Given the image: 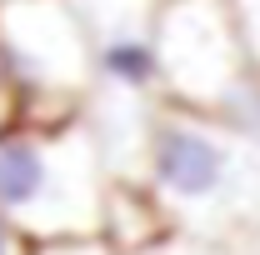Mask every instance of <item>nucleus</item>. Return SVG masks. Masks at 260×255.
Returning <instances> with one entry per match:
<instances>
[{"instance_id": "6e6552de", "label": "nucleus", "mask_w": 260, "mask_h": 255, "mask_svg": "<svg viewBox=\"0 0 260 255\" xmlns=\"http://www.w3.org/2000/svg\"><path fill=\"white\" fill-rule=\"evenodd\" d=\"M130 255H220V250H210V245H195V240H135V250Z\"/></svg>"}, {"instance_id": "39448f33", "label": "nucleus", "mask_w": 260, "mask_h": 255, "mask_svg": "<svg viewBox=\"0 0 260 255\" xmlns=\"http://www.w3.org/2000/svg\"><path fill=\"white\" fill-rule=\"evenodd\" d=\"M75 10L85 15L90 45H105V40H150V20H155L160 0H75Z\"/></svg>"}, {"instance_id": "7ed1b4c3", "label": "nucleus", "mask_w": 260, "mask_h": 255, "mask_svg": "<svg viewBox=\"0 0 260 255\" xmlns=\"http://www.w3.org/2000/svg\"><path fill=\"white\" fill-rule=\"evenodd\" d=\"M0 70L15 120L75 115L95 85L90 30L75 0H0Z\"/></svg>"}, {"instance_id": "0eeeda50", "label": "nucleus", "mask_w": 260, "mask_h": 255, "mask_svg": "<svg viewBox=\"0 0 260 255\" xmlns=\"http://www.w3.org/2000/svg\"><path fill=\"white\" fill-rule=\"evenodd\" d=\"M35 255H115L105 235H70V240H40Z\"/></svg>"}, {"instance_id": "9d476101", "label": "nucleus", "mask_w": 260, "mask_h": 255, "mask_svg": "<svg viewBox=\"0 0 260 255\" xmlns=\"http://www.w3.org/2000/svg\"><path fill=\"white\" fill-rule=\"evenodd\" d=\"M0 255H25V245H20V230H10L5 220H0Z\"/></svg>"}, {"instance_id": "1a4fd4ad", "label": "nucleus", "mask_w": 260, "mask_h": 255, "mask_svg": "<svg viewBox=\"0 0 260 255\" xmlns=\"http://www.w3.org/2000/svg\"><path fill=\"white\" fill-rule=\"evenodd\" d=\"M15 120V95H10V85H5V70H0V130Z\"/></svg>"}, {"instance_id": "f03ea898", "label": "nucleus", "mask_w": 260, "mask_h": 255, "mask_svg": "<svg viewBox=\"0 0 260 255\" xmlns=\"http://www.w3.org/2000/svg\"><path fill=\"white\" fill-rule=\"evenodd\" d=\"M155 85L165 100L220 120H245L260 95V75L245 60L225 0H160L150 20Z\"/></svg>"}, {"instance_id": "f257e3e1", "label": "nucleus", "mask_w": 260, "mask_h": 255, "mask_svg": "<svg viewBox=\"0 0 260 255\" xmlns=\"http://www.w3.org/2000/svg\"><path fill=\"white\" fill-rule=\"evenodd\" d=\"M0 220L35 240L100 235V155L80 110L0 130Z\"/></svg>"}, {"instance_id": "423d86ee", "label": "nucleus", "mask_w": 260, "mask_h": 255, "mask_svg": "<svg viewBox=\"0 0 260 255\" xmlns=\"http://www.w3.org/2000/svg\"><path fill=\"white\" fill-rule=\"evenodd\" d=\"M225 10H230L235 35H240L245 60L255 65V75H260V0H225Z\"/></svg>"}, {"instance_id": "20e7f679", "label": "nucleus", "mask_w": 260, "mask_h": 255, "mask_svg": "<svg viewBox=\"0 0 260 255\" xmlns=\"http://www.w3.org/2000/svg\"><path fill=\"white\" fill-rule=\"evenodd\" d=\"M145 175L160 205L175 215L225 210L245 175V145L235 135V120L205 115L175 100L155 105L150 135H145Z\"/></svg>"}]
</instances>
